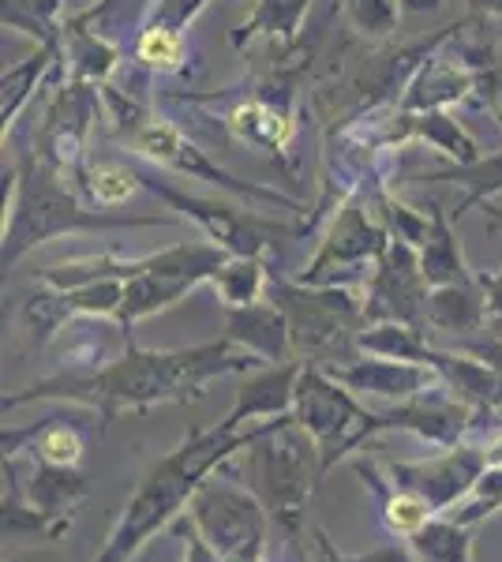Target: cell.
Segmentation results:
<instances>
[{"mask_svg": "<svg viewBox=\"0 0 502 562\" xmlns=\"http://www.w3.org/2000/svg\"><path fill=\"white\" fill-rule=\"evenodd\" d=\"M263 368L259 357L241 349L233 338L203 341L191 349H127L121 360L94 375H45L20 394L4 397V413L31 402H71L113 424L121 413H143L154 405L203 397L207 386L222 375H248Z\"/></svg>", "mask_w": 502, "mask_h": 562, "instance_id": "6da1fadb", "label": "cell"}, {"mask_svg": "<svg viewBox=\"0 0 502 562\" xmlns=\"http://www.w3.org/2000/svg\"><path fill=\"white\" fill-rule=\"evenodd\" d=\"M278 420V416H274ZM270 420L248 424V428H233V424H214L207 431H191L177 450H169L166 458H158L147 469V476L140 480V487L124 503L121 518L109 529V540L102 543L90 562H132L158 532L172 529L188 514L191 495L199 492V484L222 469L225 461L252 447L259 439V431Z\"/></svg>", "mask_w": 502, "mask_h": 562, "instance_id": "7a4b0ae2", "label": "cell"}, {"mask_svg": "<svg viewBox=\"0 0 502 562\" xmlns=\"http://www.w3.org/2000/svg\"><path fill=\"white\" fill-rule=\"evenodd\" d=\"M150 225H172V217L98 211L83 203L76 188L57 169L45 166L34 150H26L15 169H4V251H0L4 270H12L26 251L53 237L98 229H150Z\"/></svg>", "mask_w": 502, "mask_h": 562, "instance_id": "3957f363", "label": "cell"}, {"mask_svg": "<svg viewBox=\"0 0 502 562\" xmlns=\"http://www.w3.org/2000/svg\"><path fill=\"white\" fill-rule=\"evenodd\" d=\"M102 105H105L109 135L121 139L124 147L132 150V158L150 161V166H158V169H172V173H180L188 180H207V184L222 188V192L248 199V203L278 206V211H297V214L304 211L300 199H289L286 192H278V188L252 184V180H241V177H233L230 169H222L196 139H188L169 116H154L140 94L105 87Z\"/></svg>", "mask_w": 502, "mask_h": 562, "instance_id": "277c9868", "label": "cell"}, {"mask_svg": "<svg viewBox=\"0 0 502 562\" xmlns=\"http://www.w3.org/2000/svg\"><path fill=\"white\" fill-rule=\"evenodd\" d=\"M270 301L281 307L293 338V357L300 364L342 368L353 364L360 352L364 296L349 285H304V281L270 278Z\"/></svg>", "mask_w": 502, "mask_h": 562, "instance_id": "5b68a950", "label": "cell"}, {"mask_svg": "<svg viewBox=\"0 0 502 562\" xmlns=\"http://www.w3.org/2000/svg\"><path fill=\"white\" fill-rule=\"evenodd\" d=\"M241 476L270 510V518L297 537L315 484L323 480V458H319L312 435L289 413L270 420L259 431V439L244 450Z\"/></svg>", "mask_w": 502, "mask_h": 562, "instance_id": "8992f818", "label": "cell"}, {"mask_svg": "<svg viewBox=\"0 0 502 562\" xmlns=\"http://www.w3.org/2000/svg\"><path fill=\"white\" fill-rule=\"evenodd\" d=\"M172 102L180 105H207L214 116L233 132V139L248 143V147L270 150L293 169V143H297V87L293 71H278L267 83L252 79L248 90H210V94H196V90H177Z\"/></svg>", "mask_w": 502, "mask_h": 562, "instance_id": "52a82bcc", "label": "cell"}, {"mask_svg": "<svg viewBox=\"0 0 502 562\" xmlns=\"http://www.w3.org/2000/svg\"><path fill=\"white\" fill-rule=\"evenodd\" d=\"M293 420L315 439L323 458V476L337 461L356 458L371 439L382 435V416L360 405L349 386H342L326 368L304 364L297 379Z\"/></svg>", "mask_w": 502, "mask_h": 562, "instance_id": "ba28073f", "label": "cell"}, {"mask_svg": "<svg viewBox=\"0 0 502 562\" xmlns=\"http://www.w3.org/2000/svg\"><path fill=\"white\" fill-rule=\"evenodd\" d=\"M225 465L214 469L191 495L188 521L196 525L199 537L217 551L222 562H263L267 529L274 518L244 480H230Z\"/></svg>", "mask_w": 502, "mask_h": 562, "instance_id": "9c48e42d", "label": "cell"}, {"mask_svg": "<svg viewBox=\"0 0 502 562\" xmlns=\"http://www.w3.org/2000/svg\"><path fill=\"white\" fill-rule=\"evenodd\" d=\"M225 259H230V251L210 240H185L158 251V256L132 259V274L124 278V304L116 323L132 330L135 323L177 307L199 285H210L217 270L225 267Z\"/></svg>", "mask_w": 502, "mask_h": 562, "instance_id": "30bf717a", "label": "cell"}, {"mask_svg": "<svg viewBox=\"0 0 502 562\" xmlns=\"http://www.w3.org/2000/svg\"><path fill=\"white\" fill-rule=\"evenodd\" d=\"M140 180H143V192L158 195L166 206L191 217V222L203 229V237L210 244H217V248H225L230 256L267 259L286 237H300V225L270 222V217L244 211V206H236V203H225V199L185 195L172 184H166V180H158V173H150V169H140Z\"/></svg>", "mask_w": 502, "mask_h": 562, "instance_id": "8fae6325", "label": "cell"}, {"mask_svg": "<svg viewBox=\"0 0 502 562\" xmlns=\"http://www.w3.org/2000/svg\"><path fill=\"white\" fill-rule=\"evenodd\" d=\"M390 248V233L382 225V217L376 214L371 192L349 199L334 217H331V233L319 244V251L312 262H304V270L297 274V281L304 285H345V274H360L364 267H379V259Z\"/></svg>", "mask_w": 502, "mask_h": 562, "instance_id": "7c38bea8", "label": "cell"}, {"mask_svg": "<svg viewBox=\"0 0 502 562\" xmlns=\"http://www.w3.org/2000/svg\"><path fill=\"white\" fill-rule=\"evenodd\" d=\"M98 109H102V87L79 83L71 76H60L53 83V94L45 102L38 124V147L34 154L49 169H57L64 180H76L87 166V139L94 132Z\"/></svg>", "mask_w": 502, "mask_h": 562, "instance_id": "4fadbf2b", "label": "cell"}, {"mask_svg": "<svg viewBox=\"0 0 502 562\" xmlns=\"http://www.w3.org/2000/svg\"><path fill=\"white\" fill-rule=\"evenodd\" d=\"M382 469H387V480L394 487L420 495L435 514H450L477 487V480L488 473V461H483L480 442L469 435L458 447L435 450V454L416 461H382Z\"/></svg>", "mask_w": 502, "mask_h": 562, "instance_id": "5bb4252c", "label": "cell"}, {"mask_svg": "<svg viewBox=\"0 0 502 562\" xmlns=\"http://www.w3.org/2000/svg\"><path fill=\"white\" fill-rule=\"evenodd\" d=\"M427 285L420 251L413 244L390 237L387 256L371 270V281L364 285V323H405L427 330Z\"/></svg>", "mask_w": 502, "mask_h": 562, "instance_id": "9a60e30c", "label": "cell"}, {"mask_svg": "<svg viewBox=\"0 0 502 562\" xmlns=\"http://www.w3.org/2000/svg\"><path fill=\"white\" fill-rule=\"evenodd\" d=\"M382 416V435L387 431H409L420 442H427L432 450L458 447L461 439L477 435L483 428L480 413L469 409L461 397H454L443 383L424 390V394L409 397V402L390 405Z\"/></svg>", "mask_w": 502, "mask_h": 562, "instance_id": "2e32d148", "label": "cell"}, {"mask_svg": "<svg viewBox=\"0 0 502 562\" xmlns=\"http://www.w3.org/2000/svg\"><path fill=\"white\" fill-rule=\"evenodd\" d=\"M342 386H349L356 397H376V402H409L424 390L439 386V371L413 360H390V357H356L353 364L326 368Z\"/></svg>", "mask_w": 502, "mask_h": 562, "instance_id": "e0dca14e", "label": "cell"}, {"mask_svg": "<svg viewBox=\"0 0 502 562\" xmlns=\"http://www.w3.org/2000/svg\"><path fill=\"white\" fill-rule=\"evenodd\" d=\"M472 94H477V71H472L469 60L446 42L443 49H435L432 57H427V65L416 71L398 105L405 109V113H446L450 105L469 102Z\"/></svg>", "mask_w": 502, "mask_h": 562, "instance_id": "ac0fdd59", "label": "cell"}, {"mask_svg": "<svg viewBox=\"0 0 502 562\" xmlns=\"http://www.w3.org/2000/svg\"><path fill=\"white\" fill-rule=\"evenodd\" d=\"M300 360H286V364H263L244 375V383L236 386V402L225 413V424L244 428V424H263L274 416H289L297 402V379H300Z\"/></svg>", "mask_w": 502, "mask_h": 562, "instance_id": "d6986e66", "label": "cell"}, {"mask_svg": "<svg viewBox=\"0 0 502 562\" xmlns=\"http://www.w3.org/2000/svg\"><path fill=\"white\" fill-rule=\"evenodd\" d=\"M225 338H233L241 349L259 357L263 364H286L293 357V338L281 307L270 301L248 304V307H225Z\"/></svg>", "mask_w": 502, "mask_h": 562, "instance_id": "ffe728a7", "label": "cell"}, {"mask_svg": "<svg viewBox=\"0 0 502 562\" xmlns=\"http://www.w3.org/2000/svg\"><path fill=\"white\" fill-rule=\"evenodd\" d=\"M64 71H68L64 42L38 45L26 60L4 68V76H0V121H4V139H8V132L20 124V113L34 102V94L49 90Z\"/></svg>", "mask_w": 502, "mask_h": 562, "instance_id": "44dd1931", "label": "cell"}, {"mask_svg": "<svg viewBox=\"0 0 502 562\" xmlns=\"http://www.w3.org/2000/svg\"><path fill=\"white\" fill-rule=\"evenodd\" d=\"M435 371H439L443 386L454 397H461L469 409L480 413L483 424H491L495 416H502V371H495L483 360L469 357V352H446L439 349L435 357Z\"/></svg>", "mask_w": 502, "mask_h": 562, "instance_id": "7402d4cb", "label": "cell"}, {"mask_svg": "<svg viewBox=\"0 0 502 562\" xmlns=\"http://www.w3.org/2000/svg\"><path fill=\"white\" fill-rule=\"evenodd\" d=\"M64 60H68V76L79 83L105 87L113 83V76L124 65V49L116 42L102 38L98 31H90L87 23H79L71 15L64 23Z\"/></svg>", "mask_w": 502, "mask_h": 562, "instance_id": "603a6c76", "label": "cell"}, {"mask_svg": "<svg viewBox=\"0 0 502 562\" xmlns=\"http://www.w3.org/2000/svg\"><path fill=\"white\" fill-rule=\"evenodd\" d=\"M312 0H255V12L233 31V49H244L255 38H267L278 49H293L304 34Z\"/></svg>", "mask_w": 502, "mask_h": 562, "instance_id": "cb8c5ba5", "label": "cell"}, {"mask_svg": "<svg viewBox=\"0 0 502 562\" xmlns=\"http://www.w3.org/2000/svg\"><path fill=\"white\" fill-rule=\"evenodd\" d=\"M488 296H483L480 274L465 285H439L427 293V326L446 334H469L488 323Z\"/></svg>", "mask_w": 502, "mask_h": 562, "instance_id": "d4e9b609", "label": "cell"}, {"mask_svg": "<svg viewBox=\"0 0 502 562\" xmlns=\"http://www.w3.org/2000/svg\"><path fill=\"white\" fill-rule=\"evenodd\" d=\"M420 267H424V278L432 289L439 285H465V281H477V274L469 270V262L461 256L458 233H454V217L435 203V225L432 237L420 248Z\"/></svg>", "mask_w": 502, "mask_h": 562, "instance_id": "484cf974", "label": "cell"}, {"mask_svg": "<svg viewBox=\"0 0 502 562\" xmlns=\"http://www.w3.org/2000/svg\"><path fill=\"white\" fill-rule=\"evenodd\" d=\"M360 352L368 357H390V360H413V364L435 368L439 349L427 341L424 326L405 323H371L360 330Z\"/></svg>", "mask_w": 502, "mask_h": 562, "instance_id": "4316f807", "label": "cell"}, {"mask_svg": "<svg viewBox=\"0 0 502 562\" xmlns=\"http://www.w3.org/2000/svg\"><path fill=\"white\" fill-rule=\"evenodd\" d=\"M76 188L90 206L113 211V206L127 203L135 192H143V180L140 166H132V161H94V166L79 169Z\"/></svg>", "mask_w": 502, "mask_h": 562, "instance_id": "83f0119b", "label": "cell"}, {"mask_svg": "<svg viewBox=\"0 0 502 562\" xmlns=\"http://www.w3.org/2000/svg\"><path fill=\"white\" fill-rule=\"evenodd\" d=\"M420 180H432V184H461L465 195L450 211V217H461L477 203H491V195H502V150L480 154V158L469 161V166H450V169H443V173L420 177Z\"/></svg>", "mask_w": 502, "mask_h": 562, "instance_id": "f1b7e54d", "label": "cell"}, {"mask_svg": "<svg viewBox=\"0 0 502 562\" xmlns=\"http://www.w3.org/2000/svg\"><path fill=\"white\" fill-rule=\"evenodd\" d=\"M154 8H158V0H98L94 8L79 12L76 20L87 23L90 31H98L102 38L116 42L124 49L127 42L135 45L140 31L150 23Z\"/></svg>", "mask_w": 502, "mask_h": 562, "instance_id": "f546056e", "label": "cell"}, {"mask_svg": "<svg viewBox=\"0 0 502 562\" xmlns=\"http://www.w3.org/2000/svg\"><path fill=\"white\" fill-rule=\"evenodd\" d=\"M210 285H214V293H217V301H222V307H248V304L267 301V293H270L267 259H259V256H230Z\"/></svg>", "mask_w": 502, "mask_h": 562, "instance_id": "4dcf8cb0", "label": "cell"}, {"mask_svg": "<svg viewBox=\"0 0 502 562\" xmlns=\"http://www.w3.org/2000/svg\"><path fill=\"white\" fill-rule=\"evenodd\" d=\"M64 8L68 0H0L4 31H20L34 45L64 42Z\"/></svg>", "mask_w": 502, "mask_h": 562, "instance_id": "1f68e13d", "label": "cell"}, {"mask_svg": "<svg viewBox=\"0 0 502 562\" xmlns=\"http://www.w3.org/2000/svg\"><path fill=\"white\" fill-rule=\"evenodd\" d=\"M409 548L416 551L420 562H477V540L472 529L461 521H454L450 514H439L409 537Z\"/></svg>", "mask_w": 502, "mask_h": 562, "instance_id": "d6a6232c", "label": "cell"}, {"mask_svg": "<svg viewBox=\"0 0 502 562\" xmlns=\"http://www.w3.org/2000/svg\"><path fill=\"white\" fill-rule=\"evenodd\" d=\"M132 57L154 76H185L188 71V34L172 26L147 23L132 45Z\"/></svg>", "mask_w": 502, "mask_h": 562, "instance_id": "836d02e7", "label": "cell"}, {"mask_svg": "<svg viewBox=\"0 0 502 562\" xmlns=\"http://www.w3.org/2000/svg\"><path fill=\"white\" fill-rule=\"evenodd\" d=\"M461 26H465V20H461ZM458 34L450 38V45L461 53L465 60H469V68L477 71V94H480V102L502 124V57L495 53V45H477V42L458 45Z\"/></svg>", "mask_w": 502, "mask_h": 562, "instance_id": "e575fe53", "label": "cell"}, {"mask_svg": "<svg viewBox=\"0 0 502 562\" xmlns=\"http://www.w3.org/2000/svg\"><path fill=\"white\" fill-rule=\"evenodd\" d=\"M342 8L356 31L371 42L390 38L401 23V12H405L401 0H342Z\"/></svg>", "mask_w": 502, "mask_h": 562, "instance_id": "d590c367", "label": "cell"}, {"mask_svg": "<svg viewBox=\"0 0 502 562\" xmlns=\"http://www.w3.org/2000/svg\"><path fill=\"white\" fill-rule=\"evenodd\" d=\"M499 510H502V469H488V473L477 480V487L454 506L450 518L477 529V525H483L488 518H495Z\"/></svg>", "mask_w": 502, "mask_h": 562, "instance_id": "8d00e7d4", "label": "cell"}, {"mask_svg": "<svg viewBox=\"0 0 502 562\" xmlns=\"http://www.w3.org/2000/svg\"><path fill=\"white\" fill-rule=\"evenodd\" d=\"M207 4H210V0H158L150 23L172 26V31H188V26L203 15Z\"/></svg>", "mask_w": 502, "mask_h": 562, "instance_id": "74e56055", "label": "cell"}, {"mask_svg": "<svg viewBox=\"0 0 502 562\" xmlns=\"http://www.w3.org/2000/svg\"><path fill=\"white\" fill-rule=\"evenodd\" d=\"M349 562H416V551L405 543H382L376 551H364V555H356Z\"/></svg>", "mask_w": 502, "mask_h": 562, "instance_id": "f35d334b", "label": "cell"}, {"mask_svg": "<svg viewBox=\"0 0 502 562\" xmlns=\"http://www.w3.org/2000/svg\"><path fill=\"white\" fill-rule=\"evenodd\" d=\"M461 352H469V357H477V360H483V364H491L495 371H502V338L461 341Z\"/></svg>", "mask_w": 502, "mask_h": 562, "instance_id": "ab89813d", "label": "cell"}, {"mask_svg": "<svg viewBox=\"0 0 502 562\" xmlns=\"http://www.w3.org/2000/svg\"><path fill=\"white\" fill-rule=\"evenodd\" d=\"M480 285H483V296H488L491 323L502 326V270H495V274H480Z\"/></svg>", "mask_w": 502, "mask_h": 562, "instance_id": "60d3db41", "label": "cell"}, {"mask_svg": "<svg viewBox=\"0 0 502 562\" xmlns=\"http://www.w3.org/2000/svg\"><path fill=\"white\" fill-rule=\"evenodd\" d=\"M472 15H502V0H465Z\"/></svg>", "mask_w": 502, "mask_h": 562, "instance_id": "b9f144b4", "label": "cell"}, {"mask_svg": "<svg viewBox=\"0 0 502 562\" xmlns=\"http://www.w3.org/2000/svg\"><path fill=\"white\" fill-rule=\"evenodd\" d=\"M405 4V12H435V8H443V0H401Z\"/></svg>", "mask_w": 502, "mask_h": 562, "instance_id": "7bdbcfd3", "label": "cell"}]
</instances>
